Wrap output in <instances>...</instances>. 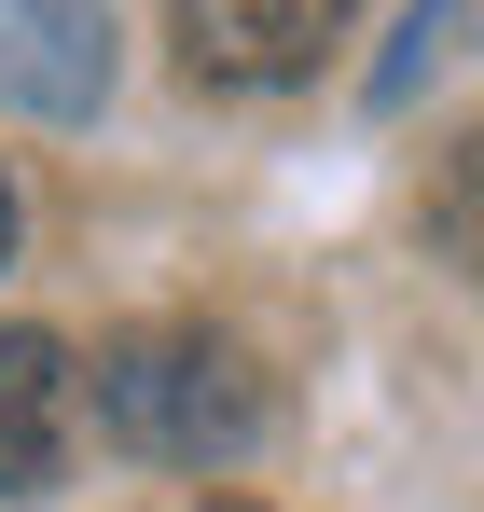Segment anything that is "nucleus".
Here are the masks:
<instances>
[{
	"mask_svg": "<svg viewBox=\"0 0 484 512\" xmlns=\"http://www.w3.org/2000/svg\"><path fill=\"white\" fill-rule=\"evenodd\" d=\"M83 402H97V429H111L125 457H153V471H222V457H249V443L277 429L263 360H249L236 333H208V319L111 333L83 360Z\"/></svg>",
	"mask_w": 484,
	"mask_h": 512,
	"instance_id": "f257e3e1",
	"label": "nucleus"
},
{
	"mask_svg": "<svg viewBox=\"0 0 484 512\" xmlns=\"http://www.w3.org/2000/svg\"><path fill=\"white\" fill-rule=\"evenodd\" d=\"M346 14L360 0H166V42H180L194 84L277 97V84H305L332 42H346Z\"/></svg>",
	"mask_w": 484,
	"mask_h": 512,
	"instance_id": "f03ea898",
	"label": "nucleus"
},
{
	"mask_svg": "<svg viewBox=\"0 0 484 512\" xmlns=\"http://www.w3.org/2000/svg\"><path fill=\"white\" fill-rule=\"evenodd\" d=\"M0 97L83 125L111 97V0H0Z\"/></svg>",
	"mask_w": 484,
	"mask_h": 512,
	"instance_id": "7ed1b4c3",
	"label": "nucleus"
},
{
	"mask_svg": "<svg viewBox=\"0 0 484 512\" xmlns=\"http://www.w3.org/2000/svg\"><path fill=\"white\" fill-rule=\"evenodd\" d=\"M70 416H83V360L56 333H0V499H42L70 471Z\"/></svg>",
	"mask_w": 484,
	"mask_h": 512,
	"instance_id": "20e7f679",
	"label": "nucleus"
},
{
	"mask_svg": "<svg viewBox=\"0 0 484 512\" xmlns=\"http://www.w3.org/2000/svg\"><path fill=\"white\" fill-rule=\"evenodd\" d=\"M429 250L484 277V125L457 139V153H443V167H429Z\"/></svg>",
	"mask_w": 484,
	"mask_h": 512,
	"instance_id": "39448f33",
	"label": "nucleus"
},
{
	"mask_svg": "<svg viewBox=\"0 0 484 512\" xmlns=\"http://www.w3.org/2000/svg\"><path fill=\"white\" fill-rule=\"evenodd\" d=\"M0 263H14V180H0Z\"/></svg>",
	"mask_w": 484,
	"mask_h": 512,
	"instance_id": "423d86ee",
	"label": "nucleus"
},
{
	"mask_svg": "<svg viewBox=\"0 0 484 512\" xmlns=\"http://www.w3.org/2000/svg\"><path fill=\"white\" fill-rule=\"evenodd\" d=\"M208 512H263V499H208Z\"/></svg>",
	"mask_w": 484,
	"mask_h": 512,
	"instance_id": "0eeeda50",
	"label": "nucleus"
}]
</instances>
